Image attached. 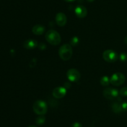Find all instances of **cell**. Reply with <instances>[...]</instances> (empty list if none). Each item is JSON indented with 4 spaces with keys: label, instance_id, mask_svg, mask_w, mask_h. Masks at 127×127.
Masks as SVG:
<instances>
[{
    "label": "cell",
    "instance_id": "cell-1",
    "mask_svg": "<svg viewBox=\"0 0 127 127\" xmlns=\"http://www.w3.org/2000/svg\"><path fill=\"white\" fill-rule=\"evenodd\" d=\"M60 57L63 61H68L70 59L73 55V49L69 44H65L61 46L58 51Z\"/></svg>",
    "mask_w": 127,
    "mask_h": 127
},
{
    "label": "cell",
    "instance_id": "cell-2",
    "mask_svg": "<svg viewBox=\"0 0 127 127\" xmlns=\"http://www.w3.org/2000/svg\"><path fill=\"white\" fill-rule=\"evenodd\" d=\"M45 39L47 42L51 45L57 46L61 42V36L57 31L49 30L45 34Z\"/></svg>",
    "mask_w": 127,
    "mask_h": 127
},
{
    "label": "cell",
    "instance_id": "cell-3",
    "mask_svg": "<svg viewBox=\"0 0 127 127\" xmlns=\"http://www.w3.org/2000/svg\"><path fill=\"white\" fill-rule=\"evenodd\" d=\"M33 110L38 115H44L48 110V106L45 101L38 100L33 104Z\"/></svg>",
    "mask_w": 127,
    "mask_h": 127
},
{
    "label": "cell",
    "instance_id": "cell-4",
    "mask_svg": "<svg viewBox=\"0 0 127 127\" xmlns=\"http://www.w3.org/2000/svg\"><path fill=\"white\" fill-rule=\"evenodd\" d=\"M102 57L104 61L110 63H114L119 59V56L115 51L113 50H106L103 52Z\"/></svg>",
    "mask_w": 127,
    "mask_h": 127
},
{
    "label": "cell",
    "instance_id": "cell-5",
    "mask_svg": "<svg viewBox=\"0 0 127 127\" xmlns=\"http://www.w3.org/2000/svg\"><path fill=\"white\" fill-rule=\"evenodd\" d=\"M119 92L118 90L115 88H106L103 90V95L108 100H117L119 98Z\"/></svg>",
    "mask_w": 127,
    "mask_h": 127
},
{
    "label": "cell",
    "instance_id": "cell-6",
    "mask_svg": "<svg viewBox=\"0 0 127 127\" xmlns=\"http://www.w3.org/2000/svg\"><path fill=\"white\" fill-rule=\"evenodd\" d=\"M125 81V76L121 72H116L110 77V83L114 86L122 85Z\"/></svg>",
    "mask_w": 127,
    "mask_h": 127
},
{
    "label": "cell",
    "instance_id": "cell-7",
    "mask_svg": "<svg viewBox=\"0 0 127 127\" xmlns=\"http://www.w3.org/2000/svg\"><path fill=\"white\" fill-rule=\"evenodd\" d=\"M66 75L68 80L72 82H78L81 78L80 72L76 68H70L68 70Z\"/></svg>",
    "mask_w": 127,
    "mask_h": 127
},
{
    "label": "cell",
    "instance_id": "cell-8",
    "mask_svg": "<svg viewBox=\"0 0 127 127\" xmlns=\"http://www.w3.org/2000/svg\"><path fill=\"white\" fill-rule=\"evenodd\" d=\"M67 93L66 88L64 87H57L53 89L52 95L56 98H62Z\"/></svg>",
    "mask_w": 127,
    "mask_h": 127
},
{
    "label": "cell",
    "instance_id": "cell-9",
    "mask_svg": "<svg viewBox=\"0 0 127 127\" xmlns=\"http://www.w3.org/2000/svg\"><path fill=\"white\" fill-rule=\"evenodd\" d=\"M74 13H75L76 16L79 18H84L87 16L88 14V11L86 7L82 5H79V6H76L74 9Z\"/></svg>",
    "mask_w": 127,
    "mask_h": 127
},
{
    "label": "cell",
    "instance_id": "cell-10",
    "mask_svg": "<svg viewBox=\"0 0 127 127\" xmlns=\"http://www.w3.org/2000/svg\"><path fill=\"white\" fill-rule=\"evenodd\" d=\"M55 21L58 26L60 27L64 26L67 22L66 16L63 12H58L56 15Z\"/></svg>",
    "mask_w": 127,
    "mask_h": 127
},
{
    "label": "cell",
    "instance_id": "cell-11",
    "mask_svg": "<svg viewBox=\"0 0 127 127\" xmlns=\"http://www.w3.org/2000/svg\"><path fill=\"white\" fill-rule=\"evenodd\" d=\"M37 46H38L37 41L35 39H27L24 42V47L26 49H33L36 48Z\"/></svg>",
    "mask_w": 127,
    "mask_h": 127
},
{
    "label": "cell",
    "instance_id": "cell-12",
    "mask_svg": "<svg viewBox=\"0 0 127 127\" xmlns=\"http://www.w3.org/2000/svg\"><path fill=\"white\" fill-rule=\"evenodd\" d=\"M45 27L40 24H36L32 27V31L35 35H42L45 32Z\"/></svg>",
    "mask_w": 127,
    "mask_h": 127
},
{
    "label": "cell",
    "instance_id": "cell-13",
    "mask_svg": "<svg viewBox=\"0 0 127 127\" xmlns=\"http://www.w3.org/2000/svg\"><path fill=\"white\" fill-rule=\"evenodd\" d=\"M111 108L113 112L115 113H119L122 112V108H121V103L119 101L117 100L116 102H114L112 103Z\"/></svg>",
    "mask_w": 127,
    "mask_h": 127
},
{
    "label": "cell",
    "instance_id": "cell-14",
    "mask_svg": "<svg viewBox=\"0 0 127 127\" xmlns=\"http://www.w3.org/2000/svg\"><path fill=\"white\" fill-rule=\"evenodd\" d=\"M110 83V78L108 76L105 75L101 77L100 80V83L102 86H108Z\"/></svg>",
    "mask_w": 127,
    "mask_h": 127
},
{
    "label": "cell",
    "instance_id": "cell-15",
    "mask_svg": "<svg viewBox=\"0 0 127 127\" xmlns=\"http://www.w3.org/2000/svg\"><path fill=\"white\" fill-rule=\"evenodd\" d=\"M45 122V117L43 115H40L35 120L36 124L38 125H42Z\"/></svg>",
    "mask_w": 127,
    "mask_h": 127
},
{
    "label": "cell",
    "instance_id": "cell-16",
    "mask_svg": "<svg viewBox=\"0 0 127 127\" xmlns=\"http://www.w3.org/2000/svg\"><path fill=\"white\" fill-rule=\"evenodd\" d=\"M79 39L78 37L76 36H74L71 38L70 41V45L71 46H76L79 44Z\"/></svg>",
    "mask_w": 127,
    "mask_h": 127
},
{
    "label": "cell",
    "instance_id": "cell-17",
    "mask_svg": "<svg viewBox=\"0 0 127 127\" xmlns=\"http://www.w3.org/2000/svg\"><path fill=\"white\" fill-rule=\"evenodd\" d=\"M119 59L120 61L122 62H127V54L125 52H122L120 55H119Z\"/></svg>",
    "mask_w": 127,
    "mask_h": 127
},
{
    "label": "cell",
    "instance_id": "cell-18",
    "mask_svg": "<svg viewBox=\"0 0 127 127\" xmlns=\"http://www.w3.org/2000/svg\"><path fill=\"white\" fill-rule=\"evenodd\" d=\"M119 94L122 97H127V87H125L122 88L119 92Z\"/></svg>",
    "mask_w": 127,
    "mask_h": 127
},
{
    "label": "cell",
    "instance_id": "cell-19",
    "mask_svg": "<svg viewBox=\"0 0 127 127\" xmlns=\"http://www.w3.org/2000/svg\"><path fill=\"white\" fill-rule=\"evenodd\" d=\"M121 108L122 112H127V102H122Z\"/></svg>",
    "mask_w": 127,
    "mask_h": 127
},
{
    "label": "cell",
    "instance_id": "cell-20",
    "mask_svg": "<svg viewBox=\"0 0 127 127\" xmlns=\"http://www.w3.org/2000/svg\"><path fill=\"white\" fill-rule=\"evenodd\" d=\"M71 127H83V126L79 122H74L72 124Z\"/></svg>",
    "mask_w": 127,
    "mask_h": 127
},
{
    "label": "cell",
    "instance_id": "cell-21",
    "mask_svg": "<svg viewBox=\"0 0 127 127\" xmlns=\"http://www.w3.org/2000/svg\"><path fill=\"white\" fill-rule=\"evenodd\" d=\"M66 2H73V1H74L75 0H64Z\"/></svg>",
    "mask_w": 127,
    "mask_h": 127
},
{
    "label": "cell",
    "instance_id": "cell-22",
    "mask_svg": "<svg viewBox=\"0 0 127 127\" xmlns=\"http://www.w3.org/2000/svg\"><path fill=\"white\" fill-rule=\"evenodd\" d=\"M124 42H125L126 44H127V36H126L125 38V39H124Z\"/></svg>",
    "mask_w": 127,
    "mask_h": 127
},
{
    "label": "cell",
    "instance_id": "cell-23",
    "mask_svg": "<svg viewBox=\"0 0 127 127\" xmlns=\"http://www.w3.org/2000/svg\"><path fill=\"white\" fill-rule=\"evenodd\" d=\"M94 1H95V0H87V1H88V2H93Z\"/></svg>",
    "mask_w": 127,
    "mask_h": 127
},
{
    "label": "cell",
    "instance_id": "cell-24",
    "mask_svg": "<svg viewBox=\"0 0 127 127\" xmlns=\"http://www.w3.org/2000/svg\"><path fill=\"white\" fill-rule=\"evenodd\" d=\"M36 127V126H33V125H31V126H29V127Z\"/></svg>",
    "mask_w": 127,
    "mask_h": 127
},
{
    "label": "cell",
    "instance_id": "cell-25",
    "mask_svg": "<svg viewBox=\"0 0 127 127\" xmlns=\"http://www.w3.org/2000/svg\"></svg>",
    "mask_w": 127,
    "mask_h": 127
}]
</instances>
